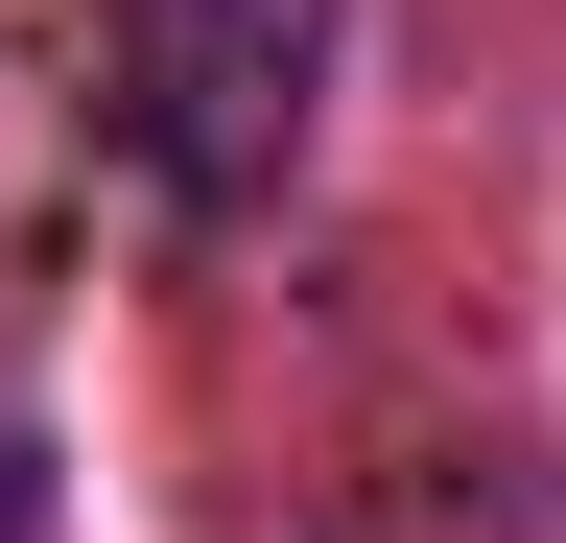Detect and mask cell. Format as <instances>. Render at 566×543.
<instances>
[{
  "label": "cell",
  "mask_w": 566,
  "mask_h": 543,
  "mask_svg": "<svg viewBox=\"0 0 566 543\" xmlns=\"http://www.w3.org/2000/svg\"><path fill=\"white\" fill-rule=\"evenodd\" d=\"M331 118V0H95V143L166 213H260Z\"/></svg>",
  "instance_id": "6da1fadb"
},
{
  "label": "cell",
  "mask_w": 566,
  "mask_h": 543,
  "mask_svg": "<svg viewBox=\"0 0 566 543\" xmlns=\"http://www.w3.org/2000/svg\"><path fill=\"white\" fill-rule=\"evenodd\" d=\"M0 543H48V449L24 426H0Z\"/></svg>",
  "instance_id": "7a4b0ae2"
}]
</instances>
